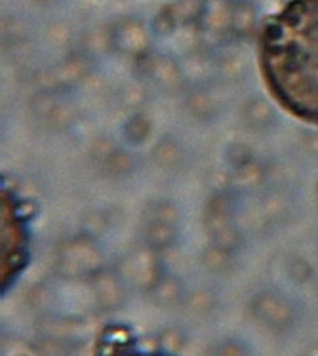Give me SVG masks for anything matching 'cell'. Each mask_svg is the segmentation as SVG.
Instances as JSON below:
<instances>
[{"label":"cell","instance_id":"obj_1","mask_svg":"<svg viewBox=\"0 0 318 356\" xmlns=\"http://www.w3.org/2000/svg\"><path fill=\"white\" fill-rule=\"evenodd\" d=\"M257 61L271 97L289 117L318 126V0H288L269 15Z\"/></svg>","mask_w":318,"mask_h":356},{"label":"cell","instance_id":"obj_2","mask_svg":"<svg viewBox=\"0 0 318 356\" xmlns=\"http://www.w3.org/2000/svg\"><path fill=\"white\" fill-rule=\"evenodd\" d=\"M105 356H166L160 353H141V350H118V353H111Z\"/></svg>","mask_w":318,"mask_h":356}]
</instances>
